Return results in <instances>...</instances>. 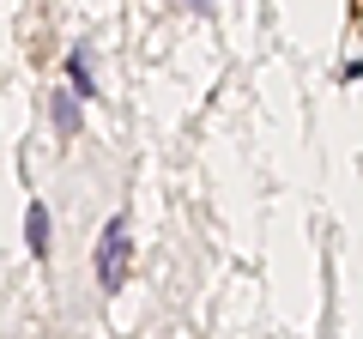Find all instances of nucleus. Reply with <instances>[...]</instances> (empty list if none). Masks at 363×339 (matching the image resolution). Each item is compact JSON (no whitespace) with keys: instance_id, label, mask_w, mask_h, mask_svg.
I'll return each mask as SVG.
<instances>
[{"instance_id":"f03ea898","label":"nucleus","mask_w":363,"mask_h":339,"mask_svg":"<svg viewBox=\"0 0 363 339\" xmlns=\"http://www.w3.org/2000/svg\"><path fill=\"white\" fill-rule=\"evenodd\" d=\"M25 236H30V255H49V212L43 206L25 212Z\"/></svg>"},{"instance_id":"20e7f679","label":"nucleus","mask_w":363,"mask_h":339,"mask_svg":"<svg viewBox=\"0 0 363 339\" xmlns=\"http://www.w3.org/2000/svg\"><path fill=\"white\" fill-rule=\"evenodd\" d=\"M188 6H194V0H188Z\"/></svg>"},{"instance_id":"7ed1b4c3","label":"nucleus","mask_w":363,"mask_h":339,"mask_svg":"<svg viewBox=\"0 0 363 339\" xmlns=\"http://www.w3.org/2000/svg\"><path fill=\"white\" fill-rule=\"evenodd\" d=\"M67 73H73V91H79V97H97V79H91V55H85V49H73Z\"/></svg>"},{"instance_id":"f257e3e1","label":"nucleus","mask_w":363,"mask_h":339,"mask_svg":"<svg viewBox=\"0 0 363 339\" xmlns=\"http://www.w3.org/2000/svg\"><path fill=\"white\" fill-rule=\"evenodd\" d=\"M128 267H133V230H128V218H109L104 243H97V285L121 291L128 285Z\"/></svg>"}]
</instances>
